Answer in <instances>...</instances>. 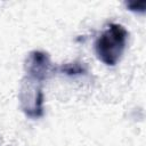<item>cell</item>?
Here are the masks:
<instances>
[{"label":"cell","mask_w":146,"mask_h":146,"mask_svg":"<svg viewBox=\"0 0 146 146\" xmlns=\"http://www.w3.org/2000/svg\"><path fill=\"white\" fill-rule=\"evenodd\" d=\"M128 40V31L117 23H111L97 38L95 50L98 59L107 66H114L121 59Z\"/></svg>","instance_id":"obj_1"},{"label":"cell","mask_w":146,"mask_h":146,"mask_svg":"<svg viewBox=\"0 0 146 146\" xmlns=\"http://www.w3.org/2000/svg\"><path fill=\"white\" fill-rule=\"evenodd\" d=\"M25 68L29 79L40 83L47 78H49L50 74L55 71L48 54L39 50L30 52V55L26 58Z\"/></svg>","instance_id":"obj_2"},{"label":"cell","mask_w":146,"mask_h":146,"mask_svg":"<svg viewBox=\"0 0 146 146\" xmlns=\"http://www.w3.org/2000/svg\"><path fill=\"white\" fill-rule=\"evenodd\" d=\"M40 84V83H38ZM27 100L22 102L24 113L30 117H40L43 114V92L40 86H35L33 94H27Z\"/></svg>","instance_id":"obj_3"},{"label":"cell","mask_w":146,"mask_h":146,"mask_svg":"<svg viewBox=\"0 0 146 146\" xmlns=\"http://www.w3.org/2000/svg\"><path fill=\"white\" fill-rule=\"evenodd\" d=\"M63 73L67 74V75H80V74H84L87 72V67L83 63L80 62H74V63H67L60 66L59 68Z\"/></svg>","instance_id":"obj_4"},{"label":"cell","mask_w":146,"mask_h":146,"mask_svg":"<svg viewBox=\"0 0 146 146\" xmlns=\"http://www.w3.org/2000/svg\"><path fill=\"white\" fill-rule=\"evenodd\" d=\"M127 7L131 11H137V13H144L146 9V1H129L127 2Z\"/></svg>","instance_id":"obj_5"}]
</instances>
